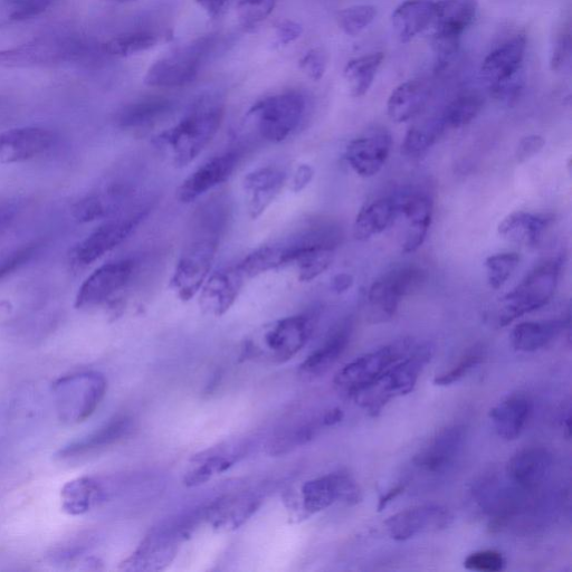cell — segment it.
<instances>
[{
    "label": "cell",
    "instance_id": "1",
    "mask_svg": "<svg viewBox=\"0 0 572 572\" xmlns=\"http://www.w3.org/2000/svg\"><path fill=\"white\" fill-rule=\"evenodd\" d=\"M225 222L226 209L222 204L213 203L196 214L192 236L170 280V288L181 301L195 298L208 279Z\"/></svg>",
    "mask_w": 572,
    "mask_h": 572
},
{
    "label": "cell",
    "instance_id": "5",
    "mask_svg": "<svg viewBox=\"0 0 572 572\" xmlns=\"http://www.w3.org/2000/svg\"><path fill=\"white\" fill-rule=\"evenodd\" d=\"M561 263L548 261L533 270L517 288L505 294L492 309V316L499 328L508 327L513 321L547 305L557 290Z\"/></svg>",
    "mask_w": 572,
    "mask_h": 572
},
{
    "label": "cell",
    "instance_id": "26",
    "mask_svg": "<svg viewBox=\"0 0 572 572\" xmlns=\"http://www.w3.org/2000/svg\"><path fill=\"white\" fill-rule=\"evenodd\" d=\"M526 50L527 37L520 34L504 42L485 57L481 74L489 88L522 70Z\"/></svg>",
    "mask_w": 572,
    "mask_h": 572
},
{
    "label": "cell",
    "instance_id": "36",
    "mask_svg": "<svg viewBox=\"0 0 572 572\" xmlns=\"http://www.w3.org/2000/svg\"><path fill=\"white\" fill-rule=\"evenodd\" d=\"M106 489L100 481L90 476L66 483L62 493V508L71 516H81L104 500Z\"/></svg>",
    "mask_w": 572,
    "mask_h": 572
},
{
    "label": "cell",
    "instance_id": "61",
    "mask_svg": "<svg viewBox=\"0 0 572 572\" xmlns=\"http://www.w3.org/2000/svg\"><path fill=\"white\" fill-rule=\"evenodd\" d=\"M354 276L349 273H339L332 280V290L338 294L345 293L354 285Z\"/></svg>",
    "mask_w": 572,
    "mask_h": 572
},
{
    "label": "cell",
    "instance_id": "50",
    "mask_svg": "<svg viewBox=\"0 0 572 572\" xmlns=\"http://www.w3.org/2000/svg\"><path fill=\"white\" fill-rule=\"evenodd\" d=\"M278 0H241L237 4L238 18L245 28H253L265 21L274 11Z\"/></svg>",
    "mask_w": 572,
    "mask_h": 572
},
{
    "label": "cell",
    "instance_id": "20",
    "mask_svg": "<svg viewBox=\"0 0 572 572\" xmlns=\"http://www.w3.org/2000/svg\"><path fill=\"white\" fill-rule=\"evenodd\" d=\"M240 159V152L230 151L206 161L179 186L177 190L179 202L193 203L199 197L224 184L233 175Z\"/></svg>",
    "mask_w": 572,
    "mask_h": 572
},
{
    "label": "cell",
    "instance_id": "54",
    "mask_svg": "<svg viewBox=\"0 0 572 572\" xmlns=\"http://www.w3.org/2000/svg\"><path fill=\"white\" fill-rule=\"evenodd\" d=\"M327 53L322 49H313L302 57L301 70L313 81H320L327 70Z\"/></svg>",
    "mask_w": 572,
    "mask_h": 572
},
{
    "label": "cell",
    "instance_id": "15",
    "mask_svg": "<svg viewBox=\"0 0 572 572\" xmlns=\"http://www.w3.org/2000/svg\"><path fill=\"white\" fill-rule=\"evenodd\" d=\"M454 521L450 510L440 504H423L394 514L385 522L389 536L407 541L427 533L441 532Z\"/></svg>",
    "mask_w": 572,
    "mask_h": 572
},
{
    "label": "cell",
    "instance_id": "39",
    "mask_svg": "<svg viewBox=\"0 0 572 572\" xmlns=\"http://www.w3.org/2000/svg\"><path fill=\"white\" fill-rule=\"evenodd\" d=\"M259 505V501L250 495L227 497L207 511V518L218 529H236L252 516Z\"/></svg>",
    "mask_w": 572,
    "mask_h": 572
},
{
    "label": "cell",
    "instance_id": "51",
    "mask_svg": "<svg viewBox=\"0 0 572 572\" xmlns=\"http://www.w3.org/2000/svg\"><path fill=\"white\" fill-rule=\"evenodd\" d=\"M507 566V560L499 551L482 550L474 552L464 560L467 570L478 572H500Z\"/></svg>",
    "mask_w": 572,
    "mask_h": 572
},
{
    "label": "cell",
    "instance_id": "18",
    "mask_svg": "<svg viewBox=\"0 0 572 572\" xmlns=\"http://www.w3.org/2000/svg\"><path fill=\"white\" fill-rule=\"evenodd\" d=\"M393 138L385 128L376 127L352 140L346 149V160L352 170L361 177L376 176L385 166Z\"/></svg>",
    "mask_w": 572,
    "mask_h": 572
},
{
    "label": "cell",
    "instance_id": "22",
    "mask_svg": "<svg viewBox=\"0 0 572 572\" xmlns=\"http://www.w3.org/2000/svg\"><path fill=\"white\" fill-rule=\"evenodd\" d=\"M397 200L399 216H403L406 223L402 251L405 254L415 253L421 249L432 225L433 200L418 193L398 196Z\"/></svg>",
    "mask_w": 572,
    "mask_h": 572
},
{
    "label": "cell",
    "instance_id": "27",
    "mask_svg": "<svg viewBox=\"0 0 572 572\" xmlns=\"http://www.w3.org/2000/svg\"><path fill=\"white\" fill-rule=\"evenodd\" d=\"M555 215L550 213L514 212L500 223V236L511 243L523 246H538Z\"/></svg>",
    "mask_w": 572,
    "mask_h": 572
},
{
    "label": "cell",
    "instance_id": "35",
    "mask_svg": "<svg viewBox=\"0 0 572 572\" xmlns=\"http://www.w3.org/2000/svg\"><path fill=\"white\" fill-rule=\"evenodd\" d=\"M429 95L431 91L424 81L411 80L400 84L388 99V117L396 123L414 119L426 107Z\"/></svg>",
    "mask_w": 572,
    "mask_h": 572
},
{
    "label": "cell",
    "instance_id": "12",
    "mask_svg": "<svg viewBox=\"0 0 572 572\" xmlns=\"http://www.w3.org/2000/svg\"><path fill=\"white\" fill-rule=\"evenodd\" d=\"M84 46L79 42L57 36H45L0 51V66L11 69L43 68L79 60Z\"/></svg>",
    "mask_w": 572,
    "mask_h": 572
},
{
    "label": "cell",
    "instance_id": "14",
    "mask_svg": "<svg viewBox=\"0 0 572 572\" xmlns=\"http://www.w3.org/2000/svg\"><path fill=\"white\" fill-rule=\"evenodd\" d=\"M136 266V261L132 259L102 265L81 285L76 295L75 307L92 308L110 300L114 294L125 289L130 283L136 272Z\"/></svg>",
    "mask_w": 572,
    "mask_h": 572
},
{
    "label": "cell",
    "instance_id": "55",
    "mask_svg": "<svg viewBox=\"0 0 572 572\" xmlns=\"http://www.w3.org/2000/svg\"><path fill=\"white\" fill-rule=\"evenodd\" d=\"M571 44V36L569 33H562L556 38L554 45H552L550 56L552 71L559 72L565 69L571 57Z\"/></svg>",
    "mask_w": 572,
    "mask_h": 572
},
{
    "label": "cell",
    "instance_id": "59",
    "mask_svg": "<svg viewBox=\"0 0 572 572\" xmlns=\"http://www.w3.org/2000/svg\"><path fill=\"white\" fill-rule=\"evenodd\" d=\"M18 213V206L14 203L0 204V234L14 222Z\"/></svg>",
    "mask_w": 572,
    "mask_h": 572
},
{
    "label": "cell",
    "instance_id": "64",
    "mask_svg": "<svg viewBox=\"0 0 572 572\" xmlns=\"http://www.w3.org/2000/svg\"><path fill=\"white\" fill-rule=\"evenodd\" d=\"M107 2L113 4H129V3H135L137 2V0H107Z\"/></svg>",
    "mask_w": 572,
    "mask_h": 572
},
{
    "label": "cell",
    "instance_id": "62",
    "mask_svg": "<svg viewBox=\"0 0 572 572\" xmlns=\"http://www.w3.org/2000/svg\"><path fill=\"white\" fill-rule=\"evenodd\" d=\"M405 489L406 486L404 484L396 485L395 488L390 489L386 494L383 495V497L379 499L378 511H384L390 503L395 501L399 495L404 493Z\"/></svg>",
    "mask_w": 572,
    "mask_h": 572
},
{
    "label": "cell",
    "instance_id": "37",
    "mask_svg": "<svg viewBox=\"0 0 572 572\" xmlns=\"http://www.w3.org/2000/svg\"><path fill=\"white\" fill-rule=\"evenodd\" d=\"M476 0H438L433 24L436 31L462 36L478 14Z\"/></svg>",
    "mask_w": 572,
    "mask_h": 572
},
{
    "label": "cell",
    "instance_id": "32",
    "mask_svg": "<svg viewBox=\"0 0 572 572\" xmlns=\"http://www.w3.org/2000/svg\"><path fill=\"white\" fill-rule=\"evenodd\" d=\"M434 15V0H406L392 15L394 33L400 42H411L433 24Z\"/></svg>",
    "mask_w": 572,
    "mask_h": 572
},
{
    "label": "cell",
    "instance_id": "16",
    "mask_svg": "<svg viewBox=\"0 0 572 572\" xmlns=\"http://www.w3.org/2000/svg\"><path fill=\"white\" fill-rule=\"evenodd\" d=\"M302 505L309 514L327 510L336 502L357 504L361 491L357 482L346 472L331 473L303 485Z\"/></svg>",
    "mask_w": 572,
    "mask_h": 572
},
{
    "label": "cell",
    "instance_id": "21",
    "mask_svg": "<svg viewBox=\"0 0 572 572\" xmlns=\"http://www.w3.org/2000/svg\"><path fill=\"white\" fill-rule=\"evenodd\" d=\"M55 141L54 133L40 127L15 128L0 132V162L22 164L41 156Z\"/></svg>",
    "mask_w": 572,
    "mask_h": 572
},
{
    "label": "cell",
    "instance_id": "19",
    "mask_svg": "<svg viewBox=\"0 0 572 572\" xmlns=\"http://www.w3.org/2000/svg\"><path fill=\"white\" fill-rule=\"evenodd\" d=\"M135 196L136 188L132 183L117 181L80 200L73 207V216L80 223L112 218L128 211Z\"/></svg>",
    "mask_w": 572,
    "mask_h": 572
},
{
    "label": "cell",
    "instance_id": "13",
    "mask_svg": "<svg viewBox=\"0 0 572 572\" xmlns=\"http://www.w3.org/2000/svg\"><path fill=\"white\" fill-rule=\"evenodd\" d=\"M150 211L148 206H136L114 216L90 234L73 250V261L80 266L97 262L127 240Z\"/></svg>",
    "mask_w": 572,
    "mask_h": 572
},
{
    "label": "cell",
    "instance_id": "52",
    "mask_svg": "<svg viewBox=\"0 0 572 572\" xmlns=\"http://www.w3.org/2000/svg\"><path fill=\"white\" fill-rule=\"evenodd\" d=\"M524 85H526V76L520 70L518 73L510 76L509 79L493 85V87H490V90L495 100L507 104V106H512L520 99Z\"/></svg>",
    "mask_w": 572,
    "mask_h": 572
},
{
    "label": "cell",
    "instance_id": "8",
    "mask_svg": "<svg viewBox=\"0 0 572 572\" xmlns=\"http://www.w3.org/2000/svg\"><path fill=\"white\" fill-rule=\"evenodd\" d=\"M307 101L300 92L290 91L257 102L247 113L265 141L280 143L297 130L303 119Z\"/></svg>",
    "mask_w": 572,
    "mask_h": 572
},
{
    "label": "cell",
    "instance_id": "58",
    "mask_svg": "<svg viewBox=\"0 0 572 572\" xmlns=\"http://www.w3.org/2000/svg\"><path fill=\"white\" fill-rule=\"evenodd\" d=\"M314 176V170L309 165H301L295 171L292 178V190L294 193H300L305 187H307Z\"/></svg>",
    "mask_w": 572,
    "mask_h": 572
},
{
    "label": "cell",
    "instance_id": "4",
    "mask_svg": "<svg viewBox=\"0 0 572 572\" xmlns=\"http://www.w3.org/2000/svg\"><path fill=\"white\" fill-rule=\"evenodd\" d=\"M313 328L314 318L310 314L275 321L246 341L244 356L262 364H284L307 345Z\"/></svg>",
    "mask_w": 572,
    "mask_h": 572
},
{
    "label": "cell",
    "instance_id": "48",
    "mask_svg": "<svg viewBox=\"0 0 572 572\" xmlns=\"http://www.w3.org/2000/svg\"><path fill=\"white\" fill-rule=\"evenodd\" d=\"M54 0H4V11L9 22L21 23L42 15Z\"/></svg>",
    "mask_w": 572,
    "mask_h": 572
},
{
    "label": "cell",
    "instance_id": "17",
    "mask_svg": "<svg viewBox=\"0 0 572 572\" xmlns=\"http://www.w3.org/2000/svg\"><path fill=\"white\" fill-rule=\"evenodd\" d=\"M467 438L463 425H452L441 429L432 440L414 456L417 469L431 474H443L452 469L463 454Z\"/></svg>",
    "mask_w": 572,
    "mask_h": 572
},
{
    "label": "cell",
    "instance_id": "34",
    "mask_svg": "<svg viewBox=\"0 0 572 572\" xmlns=\"http://www.w3.org/2000/svg\"><path fill=\"white\" fill-rule=\"evenodd\" d=\"M352 333V324L346 321L331 333L323 345L305 360L301 366V374L309 378H317L326 373L346 351Z\"/></svg>",
    "mask_w": 572,
    "mask_h": 572
},
{
    "label": "cell",
    "instance_id": "56",
    "mask_svg": "<svg viewBox=\"0 0 572 572\" xmlns=\"http://www.w3.org/2000/svg\"><path fill=\"white\" fill-rule=\"evenodd\" d=\"M546 146L545 138L539 135H530L524 137L519 142L517 148V159L519 162H526L535 157Z\"/></svg>",
    "mask_w": 572,
    "mask_h": 572
},
{
    "label": "cell",
    "instance_id": "53",
    "mask_svg": "<svg viewBox=\"0 0 572 572\" xmlns=\"http://www.w3.org/2000/svg\"><path fill=\"white\" fill-rule=\"evenodd\" d=\"M38 249H40V244H28L9 255L7 259L0 264V282L6 280L8 276L13 275L19 269H22L25 264L33 259Z\"/></svg>",
    "mask_w": 572,
    "mask_h": 572
},
{
    "label": "cell",
    "instance_id": "42",
    "mask_svg": "<svg viewBox=\"0 0 572 572\" xmlns=\"http://www.w3.org/2000/svg\"><path fill=\"white\" fill-rule=\"evenodd\" d=\"M240 454L227 453L224 450L211 451L208 454L195 457L192 469L186 475L188 486H197L211 480L214 475L221 474L238 460Z\"/></svg>",
    "mask_w": 572,
    "mask_h": 572
},
{
    "label": "cell",
    "instance_id": "40",
    "mask_svg": "<svg viewBox=\"0 0 572 572\" xmlns=\"http://www.w3.org/2000/svg\"><path fill=\"white\" fill-rule=\"evenodd\" d=\"M384 59L383 53H373L348 62L343 76L352 97L361 98L368 93Z\"/></svg>",
    "mask_w": 572,
    "mask_h": 572
},
{
    "label": "cell",
    "instance_id": "25",
    "mask_svg": "<svg viewBox=\"0 0 572 572\" xmlns=\"http://www.w3.org/2000/svg\"><path fill=\"white\" fill-rule=\"evenodd\" d=\"M285 183L286 174L278 167H262L245 176L243 187L252 219L263 215L280 195Z\"/></svg>",
    "mask_w": 572,
    "mask_h": 572
},
{
    "label": "cell",
    "instance_id": "31",
    "mask_svg": "<svg viewBox=\"0 0 572 572\" xmlns=\"http://www.w3.org/2000/svg\"><path fill=\"white\" fill-rule=\"evenodd\" d=\"M399 217L397 197H384L370 202L356 217L354 236L359 242L384 233L392 227Z\"/></svg>",
    "mask_w": 572,
    "mask_h": 572
},
{
    "label": "cell",
    "instance_id": "3",
    "mask_svg": "<svg viewBox=\"0 0 572 572\" xmlns=\"http://www.w3.org/2000/svg\"><path fill=\"white\" fill-rule=\"evenodd\" d=\"M435 347L431 342L414 345L408 355L388 368L373 383L352 395L356 403L376 417L392 400L411 394L419 377L434 356Z\"/></svg>",
    "mask_w": 572,
    "mask_h": 572
},
{
    "label": "cell",
    "instance_id": "63",
    "mask_svg": "<svg viewBox=\"0 0 572 572\" xmlns=\"http://www.w3.org/2000/svg\"><path fill=\"white\" fill-rule=\"evenodd\" d=\"M343 419V412L341 409L336 408L332 409V411L328 412L323 417V424L326 426H333L339 424Z\"/></svg>",
    "mask_w": 572,
    "mask_h": 572
},
{
    "label": "cell",
    "instance_id": "46",
    "mask_svg": "<svg viewBox=\"0 0 572 572\" xmlns=\"http://www.w3.org/2000/svg\"><path fill=\"white\" fill-rule=\"evenodd\" d=\"M520 263V255L516 252L498 253L485 261L488 281L493 290H499L508 282Z\"/></svg>",
    "mask_w": 572,
    "mask_h": 572
},
{
    "label": "cell",
    "instance_id": "23",
    "mask_svg": "<svg viewBox=\"0 0 572 572\" xmlns=\"http://www.w3.org/2000/svg\"><path fill=\"white\" fill-rule=\"evenodd\" d=\"M245 276L237 265L215 272L200 289V308L214 317H221L230 310L243 288Z\"/></svg>",
    "mask_w": 572,
    "mask_h": 572
},
{
    "label": "cell",
    "instance_id": "2",
    "mask_svg": "<svg viewBox=\"0 0 572 572\" xmlns=\"http://www.w3.org/2000/svg\"><path fill=\"white\" fill-rule=\"evenodd\" d=\"M224 118V108L214 100H200L181 119L154 139L156 149L171 165L184 168L192 164L213 141Z\"/></svg>",
    "mask_w": 572,
    "mask_h": 572
},
{
    "label": "cell",
    "instance_id": "38",
    "mask_svg": "<svg viewBox=\"0 0 572 572\" xmlns=\"http://www.w3.org/2000/svg\"><path fill=\"white\" fill-rule=\"evenodd\" d=\"M174 109V102L166 98H150L128 104L117 114V125L122 129H141L154 125Z\"/></svg>",
    "mask_w": 572,
    "mask_h": 572
},
{
    "label": "cell",
    "instance_id": "47",
    "mask_svg": "<svg viewBox=\"0 0 572 572\" xmlns=\"http://www.w3.org/2000/svg\"><path fill=\"white\" fill-rule=\"evenodd\" d=\"M484 360V352L481 347H474L457 361L450 370L437 375L434 379L436 386L446 387L459 383L464 377L469 375L473 369L481 365Z\"/></svg>",
    "mask_w": 572,
    "mask_h": 572
},
{
    "label": "cell",
    "instance_id": "44",
    "mask_svg": "<svg viewBox=\"0 0 572 572\" xmlns=\"http://www.w3.org/2000/svg\"><path fill=\"white\" fill-rule=\"evenodd\" d=\"M158 37L148 31L132 32L112 38L102 45V51L111 56L126 57L152 49Z\"/></svg>",
    "mask_w": 572,
    "mask_h": 572
},
{
    "label": "cell",
    "instance_id": "29",
    "mask_svg": "<svg viewBox=\"0 0 572 572\" xmlns=\"http://www.w3.org/2000/svg\"><path fill=\"white\" fill-rule=\"evenodd\" d=\"M132 421L128 416H118L80 441L62 448L59 457L62 460L78 459L84 455L103 450L114 445L131 432Z\"/></svg>",
    "mask_w": 572,
    "mask_h": 572
},
{
    "label": "cell",
    "instance_id": "11",
    "mask_svg": "<svg viewBox=\"0 0 572 572\" xmlns=\"http://www.w3.org/2000/svg\"><path fill=\"white\" fill-rule=\"evenodd\" d=\"M415 343L411 338L396 340L351 361L335 378L340 393L352 397L358 390L373 383L385 371L402 360Z\"/></svg>",
    "mask_w": 572,
    "mask_h": 572
},
{
    "label": "cell",
    "instance_id": "49",
    "mask_svg": "<svg viewBox=\"0 0 572 572\" xmlns=\"http://www.w3.org/2000/svg\"><path fill=\"white\" fill-rule=\"evenodd\" d=\"M335 260V251H321L304 255L294 263L298 269L299 280L311 282L326 272Z\"/></svg>",
    "mask_w": 572,
    "mask_h": 572
},
{
    "label": "cell",
    "instance_id": "9",
    "mask_svg": "<svg viewBox=\"0 0 572 572\" xmlns=\"http://www.w3.org/2000/svg\"><path fill=\"white\" fill-rule=\"evenodd\" d=\"M215 45L214 36H205L150 66L145 75L148 87L177 89L197 78L200 68Z\"/></svg>",
    "mask_w": 572,
    "mask_h": 572
},
{
    "label": "cell",
    "instance_id": "41",
    "mask_svg": "<svg viewBox=\"0 0 572 572\" xmlns=\"http://www.w3.org/2000/svg\"><path fill=\"white\" fill-rule=\"evenodd\" d=\"M445 129L442 118L425 120L409 128L402 146L403 154L409 158L424 156L441 139Z\"/></svg>",
    "mask_w": 572,
    "mask_h": 572
},
{
    "label": "cell",
    "instance_id": "28",
    "mask_svg": "<svg viewBox=\"0 0 572 572\" xmlns=\"http://www.w3.org/2000/svg\"><path fill=\"white\" fill-rule=\"evenodd\" d=\"M533 405L527 396L513 395L491 409L495 432L504 441H516L526 428Z\"/></svg>",
    "mask_w": 572,
    "mask_h": 572
},
{
    "label": "cell",
    "instance_id": "6",
    "mask_svg": "<svg viewBox=\"0 0 572 572\" xmlns=\"http://www.w3.org/2000/svg\"><path fill=\"white\" fill-rule=\"evenodd\" d=\"M106 377L85 371L62 377L53 387L57 415L65 424H80L91 417L106 396Z\"/></svg>",
    "mask_w": 572,
    "mask_h": 572
},
{
    "label": "cell",
    "instance_id": "30",
    "mask_svg": "<svg viewBox=\"0 0 572 572\" xmlns=\"http://www.w3.org/2000/svg\"><path fill=\"white\" fill-rule=\"evenodd\" d=\"M180 537L178 530L160 531L150 536L125 562V569L148 570L167 565L175 557Z\"/></svg>",
    "mask_w": 572,
    "mask_h": 572
},
{
    "label": "cell",
    "instance_id": "57",
    "mask_svg": "<svg viewBox=\"0 0 572 572\" xmlns=\"http://www.w3.org/2000/svg\"><path fill=\"white\" fill-rule=\"evenodd\" d=\"M276 44L286 46L297 41L303 33L300 24L292 21H284L276 26Z\"/></svg>",
    "mask_w": 572,
    "mask_h": 572
},
{
    "label": "cell",
    "instance_id": "24",
    "mask_svg": "<svg viewBox=\"0 0 572 572\" xmlns=\"http://www.w3.org/2000/svg\"><path fill=\"white\" fill-rule=\"evenodd\" d=\"M554 466V456L543 447H528L511 457L507 474L511 483L524 491L536 490L545 483Z\"/></svg>",
    "mask_w": 572,
    "mask_h": 572
},
{
    "label": "cell",
    "instance_id": "60",
    "mask_svg": "<svg viewBox=\"0 0 572 572\" xmlns=\"http://www.w3.org/2000/svg\"><path fill=\"white\" fill-rule=\"evenodd\" d=\"M230 0H196V4L204 9L209 17L216 18L224 11Z\"/></svg>",
    "mask_w": 572,
    "mask_h": 572
},
{
    "label": "cell",
    "instance_id": "33",
    "mask_svg": "<svg viewBox=\"0 0 572 572\" xmlns=\"http://www.w3.org/2000/svg\"><path fill=\"white\" fill-rule=\"evenodd\" d=\"M568 327L569 318L519 323L511 332L512 347L520 352L539 351L554 342Z\"/></svg>",
    "mask_w": 572,
    "mask_h": 572
},
{
    "label": "cell",
    "instance_id": "7",
    "mask_svg": "<svg viewBox=\"0 0 572 572\" xmlns=\"http://www.w3.org/2000/svg\"><path fill=\"white\" fill-rule=\"evenodd\" d=\"M426 280L427 272L416 265L399 266L381 275L368 292V321L377 324L392 320L400 302L421 289Z\"/></svg>",
    "mask_w": 572,
    "mask_h": 572
},
{
    "label": "cell",
    "instance_id": "45",
    "mask_svg": "<svg viewBox=\"0 0 572 572\" xmlns=\"http://www.w3.org/2000/svg\"><path fill=\"white\" fill-rule=\"evenodd\" d=\"M377 14V7L373 5H356L339 12L337 22L343 33L355 37L374 23Z\"/></svg>",
    "mask_w": 572,
    "mask_h": 572
},
{
    "label": "cell",
    "instance_id": "43",
    "mask_svg": "<svg viewBox=\"0 0 572 572\" xmlns=\"http://www.w3.org/2000/svg\"><path fill=\"white\" fill-rule=\"evenodd\" d=\"M481 95L466 93L460 95L446 107L442 119L446 128L460 129L476 119L483 109Z\"/></svg>",
    "mask_w": 572,
    "mask_h": 572
},
{
    "label": "cell",
    "instance_id": "10",
    "mask_svg": "<svg viewBox=\"0 0 572 572\" xmlns=\"http://www.w3.org/2000/svg\"><path fill=\"white\" fill-rule=\"evenodd\" d=\"M342 227L328 218L304 223L288 237L272 244L279 268L294 265L302 256L321 251H335L343 241Z\"/></svg>",
    "mask_w": 572,
    "mask_h": 572
}]
</instances>
